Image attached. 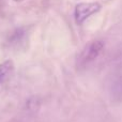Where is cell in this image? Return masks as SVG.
Masks as SVG:
<instances>
[{
	"mask_svg": "<svg viewBox=\"0 0 122 122\" xmlns=\"http://www.w3.org/2000/svg\"><path fill=\"white\" fill-rule=\"evenodd\" d=\"M103 48L104 43L102 41H93V42L89 43L79 55L77 65L78 66H86L87 64L94 61L99 57V55L103 51Z\"/></svg>",
	"mask_w": 122,
	"mask_h": 122,
	"instance_id": "1",
	"label": "cell"
},
{
	"mask_svg": "<svg viewBox=\"0 0 122 122\" xmlns=\"http://www.w3.org/2000/svg\"><path fill=\"white\" fill-rule=\"evenodd\" d=\"M101 10V4L99 2H80L75 6V20L78 25H81L91 15L95 14Z\"/></svg>",
	"mask_w": 122,
	"mask_h": 122,
	"instance_id": "2",
	"label": "cell"
},
{
	"mask_svg": "<svg viewBox=\"0 0 122 122\" xmlns=\"http://www.w3.org/2000/svg\"><path fill=\"white\" fill-rule=\"evenodd\" d=\"M14 62L11 59H8L0 63V86L5 84L14 74Z\"/></svg>",
	"mask_w": 122,
	"mask_h": 122,
	"instance_id": "3",
	"label": "cell"
},
{
	"mask_svg": "<svg viewBox=\"0 0 122 122\" xmlns=\"http://www.w3.org/2000/svg\"><path fill=\"white\" fill-rule=\"evenodd\" d=\"M115 92L118 97H122V76L117 79L116 84H115Z\"/></svg>",
	"mask_w": 122,
	"mask_h": 122,
	"instance_id": "4",
	"label": "cell"
},
{
	"mask_svg": "<svg viewBox=\"0 0 122 122\" xmlns=\"http://www.w3.org/2000/svg\"><path fill=\"white\" fill-rule=\"evenodd\" d=\"M16 1H18V0H16ZM19 1H20V0H19Z\"/></svg>",
	"mask_w": 122,
	"mask_h": 122,
	"instance_id": "5",
	"label": "cell"
}]
</instances>
